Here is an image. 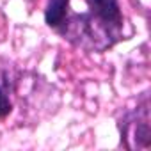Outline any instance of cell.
Returning <instances> with one entry per match:
<instances>
[{
  "label": "cell",
  "mask_w": 151,
  "mask_h": 151,
  "mask_svg": "<svg viewBox=\"0 0 151 151\" xmlns=\"http://www.w3.org/2000/svg\"><path fill=\"white\" fill-rule=\"evenodd\" d=\"M89 13L68 18L59 32L64 39L82 46L89 41L93 50L103 52L123 37V13L119 0H86Z\"/></svg>",
  "instance_id": "cell-1"
},
{
  "label": "cell",
  "mask_w": 151,
  "mask_h": 151,
  "mask_svg": "<svg viewBox=\"0 0 151 151\" xmlns=\"http://www.w3.org/2000/svg\"><path fill=\"white\" fill-rule=\"evenodd\" d=\"M147 93L142 94V101L137 105V110L126 114L119 124L121 130V140L133 139L132 147H147L149 146V116H147Z\"/></svg>",
  "instance_id": "cell-2"
},
{
  "label": "cell",
  "mask_w": 151,
  "mask_h": 151,
  "mask_svg": "<svg viewBox=\"0 0 151 151\" xmlns=\"http://www.w3.org/2000/svg\"><path fill=\"white\" fill-rule=\"evenodd\" d=\"M69 18V0H48L45 9V23L60 32Z\"/></svg>",
  "instance_id": "cell-3"
},
{
  "label": "cell",
  "mask_w": 151,
  "mask_h": 151,
  "mask_svg": "<svg viewBox=\"0 0 151 151\" xmlns=\"http://www.w3.org/2000/svg\"><path fill=\"white\" fill-rule=\"evenodd\" d=\"M13 110V103L9 98V93L6 89V86H0V119H4L11 114Z\"/></svg>",
  "instance_id": "cell-4"
}]
</instances>
